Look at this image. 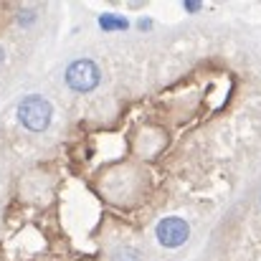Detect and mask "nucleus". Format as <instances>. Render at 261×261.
<instances>
[{"label":"nucleus","mask_w":261,"mask_h":261,"mask_svg":"<svg viewBox=\"0 0 261 261\" xmlns=\"http://www.w3.org/2000/svg\"><path fill=\"white\" fill-rule=\"evenodd\" d=\"M18 122L28 129V132H46L51 119H54V107L46 96L41 94H28L20 99L18 109H15Z\"/></svg>","instance_id":"f257e3e1"},{"label":"nucleus","mask_w":261,"mask_h":261,"mask_svg":"<svg viewBox=\"0 0 261 261\" xmlns=\"http://www.w3.org/2000/svg\"><path fill=\"white\" fill-rule=\"evenodd\" d=\"M64 82L76 94H89V91H94L99 87L101 71H99L96 61H91V59H74L64 71Z\"/></svg>","instance_id":"f03ea898"},{"label":"nucleus","mask_w":261,"mask_h":261,"mask_svg":"<svg viewBox=\"0 0 261 261\" xmlns=\"http://www.w3.org/2000/svg\"><path fill=\"white\" fill-rule=\"evenodd\" d=\"M155 239L163 249H180L190 239V226L180 216H165L155 226Z\"/></svg>","instance_id":"7ed1b4c3"},{"label":"nucleus","mask_w":261,"mask_h":261,"mask_svg":"<svg viewBox=\"0 0 261 261\" xmlns=\"http://www.w3.org/2000/svg\"><path fill=\"white\" fill-rule=\"evenodd\" d=\"M99 28L104 33H114V31H127L129 28V18L119 15V13H101L99 15Z\"/></svg>","instance_id":"20e7f679"},{"label":"nucleus","mask_w":261,"mask_h":261,"mask_svg":"<svg viewBox=\"0 0 261 261\" xmlns=\"http://www.w3.org/2000/svg\"><path fill=\"white\" fill-rule=\"evenodd\" d=\"M112 261H142V254L137 249H132V246H122L119 251H114Z\"/></svg>","instance_id":"39448f33"},{"label":"nucleus","mask_w":261,"mask_h":261,"mask_svg":"<svg viewBox=\"0 0 261 261\" xmlns=\"http://www.w3.org/2000/svg\"><path fill=\"white\" fill-rule=\"evenodd\" d=\"M36 18H38V13H36V8H20V10H18V15H15V20H18V25H23V28H28V25H33V23H36Z\"/></svg>","instance_id":"423d86ee"},{"label":"nucleus","mask_w":261,"mask_h":261,"mask_svg":"<svg viewBox=\"0 0 261 261\" xmlns=\"http://www.w3.org/2000/svg\"><path fill=\"white\" fill-rule=\"evenodd\" d=\"M182 8H185V13H198L203 5H200L198 0H185V3H182Z\"/></svg>","instance_id":"0eeeda50"},{"label":"nucleus","mask_w":261,"mask_h":261,"mask_svg":"<svg viewBox=\"0 0 261 261\" xmlns=\"http://www.w3.org/2000/svg\"><path fill=\"white\" fill-rule=\"evenodd\" d=\"M137 28L140 31H152V18H140L137 20Z\"/></svg>","instance_id":"6e6552de"},{"label":"nucleus","mask_w":261,"mask_h":261,"mask_svg":"<svg viewBox=\"0 0 261 261\" xmlns=\"http://www.w3.org/2000/svg\"><path fill=\"white\" fill-rule=\"evenodd\" d=\"M3 59H5V51H3V46H0V64H3Z\"/></svg>","instance_id":"1a4fd4ad"},{"label":"nucleus","mask_w":261,"mask_h":261,"mask_svg":"<svg viewBox=\"0 0 261 261\" xmlns=\"http://www.w3.org/2000/svg\"><path fill=\"white\" fill-rule=\"evenodd\" d=\"M259 198H261V195H259Z\"/></svg>","instance_id":"9d476101"}]
</instances>
